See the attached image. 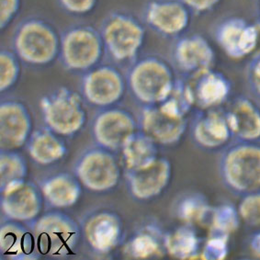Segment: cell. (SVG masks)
Masks as SVG:
<instances>
[{"label": "cell", "instance_id": "1", "mask_svg": "<svg viewBox=\"0 0 260 260\" xmlns=\"http://www.w3.org/2000/svg\"><path fill=\"white\" fill-rule=\"evenodd\" d=\"M62 34L42 17H29L15 29L12 50L22 63L31 68H46L59 59Z\"/></svg>", "mask_w": 260, "mask_h": 260}, {"label": "cell", "instance_id": "2", "mask_svg": "<svg viewBox=\"0 0 260 260\" xmlns=\"http://www.w3.org/2000/svg\"><path fill=\"white\" fill-rule=\"evenodd\" d=\"M42 256L64 258L77 254L81 224L62 210H49L30 224Z\"/></svg>", "mask_w": 260, "mask_h": 260}, {"label": "cell", "instance_id": "3", "mask_svg": "<svg viewBox=\"0 0 260 260\" xmlns=\"http://www.w3.org/2000/svg\"><path fill=\"white\" fill-rule=\"evenodd\" d=\"M44 125L63 138H73L86 126L87 112L82 95L68 87H59L40 100Z\"/></svg>", "mask_w": 260, "mask_h": 260}, {"label": "cell", "instance_id": "4", "mask_svg": "<svg viewBox=\"0 0 260 260\" xmlns=\"http://www.w3.org/2000/svg\"><path fill=\"white\" fill-rule=\"evenodd\" d=\"M105 51L116 64L134 61L144 45L145 29L130 12L117 10L107 16L101 29Z\"/></svg>", "mask_w": 260, "mask_h": 260}, {"label": "cell", "instance_id": "5", "mask_svg": "<svg viewBox=\"0 0 260 260\" xmlns=\"http://www.w3.org/2000/svg\"><path fill=\"white\" fill-rule=\"evenodd\" d=\"M126 79L132 96L144 107L164 102L176 85L169 64L154 56L142 58L133 63Z\"/></svg>", "mask_w": 260, "mask_h": 260}, {"label": "cell", "instance_id": "6", "mask_svg": "<svg viewBox=\"0 0 260 260\" xmlns=\"http://www.w3.org/2000/svg\"><path fill=\"white\" fill-rule=\"evenodd\" d=\"M105 53L102 34L92 25H74L62 34L59 60L68 72L87 73L101 63Z\"/></svg>", "mask_w": 260, "mask_h": 260}, {"label": "cell", "instance_id": "7", "mask_svg": "<svg viewBox=\"0 0 260 260\" xmlns=\"http://www.w3.org/2000/svg\"><path fill=\"white\" fill-rule=\"evenodd\" d=\"M73 173L83 188L98 194L114 190L121 178V166L115 153L96 145L88 147L78 156Z\"/></svg>", "mask_w": 260, "mask_h": 260}, {"label": "cell", "instance_id": "8", "mask_svg": "<svg viewBox=\"0 0 260 260\" xmlns=\"http://www.w3.org/2000/svg\"><path fill=\"white\" fill-rule=\"evenodd\" d=\"M127 89L125 76L111 63H100L83 74L80 83V94L85 102L99 110L117 106Z\"/></svg>", "mask_w": 260, "mask_h": 260}, {"label": "cell", "instance_id": "9", "mask_svg": "<svg viewBox=\"0 0 260 260\" xmlns=\"http://www.w3.org/2000/svg\"><path fill=\"white\" fill-rule=\"evenodd\" d=\"M80 224L83 241L94 255H110L125 241L124 222L111 209L102 208L87 213Z\"/></svg>", "mask_w": 260, "mask_h": 260}, {"label": "cell", "instance_id": "10", "mask_svg": "<svg viewBox=\"0 0 260 260\" xmlns=\"http://www.w3.org/2000/svg\"><path fill=\"white\" fill-rule=\"evenodd\" d=\"M186 113L169 100L144 107L138 123L140 130L149 135L159 145L177 144L187 127Z\"/></svg>", "mask_w": 260, "mask_h": 260}, {"label": "cell", "instance_id": "11", "mask_svg": "<svg viewBox=\"0 0 260 260\" xmlns=\"http://www.w3.org/2000/svg\"><path fill=\"white\" fill-rule=\"evenodd\" d=\"M139 129L133 112L121 107L100 110L91 122V135L95 145L114 153L121 151L131 135Z\"/></svg>", "mask_w": 260, "mask_h": 260}, {"label": "cell", "instance_id": "12", "mask_svg": "<svg viewBox=\"0 0 260 260\" xmlns=\"http://www.w3.org/2000/svg\"><path fill=\"white\" fill-rule=\"evenodd\" d=\"M0 207L2 220L23 222L30 226L42 215L45 204L40 186L26 178L0 191Z\"/></svg>", "mask_w": 260, "mask_h": 260}, {"label": "cell", "instance_id": "13", "mask_svg": "<svg viewBox=\"0 0 260 260\" xmlns=\"http://www.w3.org/2000/svg\"><path fill=\"white\" fill-rule=\"evenodd\" d=\"M34 132V118L29 107L18 99L0 103V149L19 150L26 145Z\"/></svg>", "mask_w": 260, "mask_h": 260}, {"label": "cell", "instance_id": "14", "mask_svg": "<svg viewBox=\"0 0 260 260\" xmlns=\"http://www.w3.org/2000/svg\"><path fill=\"white\" fill-rule=\"evenodd\" d=\"M171 178V164L158 157L153 164L138 170H126L128 192L136 202L145 203L158 197L168 187Z\"/></svg>", "mask_w": 260, "mask_h": 260}, {"label": "cell", "instance_id": "15", "mask_svg": "<svg viewBox=\"0 0 260 260\" xmlns=\"http://www.w3.org/2000/svg\"><path fill=\"white\" fill-rule=\"evenodd\" d=\"M224 177L239 190L260 188V149L249 146L232 151L224 162Z\"/></svg>", "mask_w": 260, "mask_h": 260}, {"label": "cell", "instance_id": "16", "mask_svg": "<svg viewBox=\"0 0 260 260\" xmlns=\"http://www.w3.org/2000/svg\"><path fill=\"white\" fill-rule=\"evenodd\" d=\"M0 253L11 260L42 258L32 229L23 222L2 220L0 225Z\"/></svg>", "mask_w": 260, "mask_h": 260}, {"label": "cell", "instance_id": "17", "mask_svg": "<svg viewBox=\"0 0 260 260\" xmlns=\"http://www.w3.org/2000/svg\"><path fill=\"white\" fill-rule=\"evenodd\" d=\"M45 207L64 210L75 206L82 196L83 186L74 173L61 171L52 174L39 183Z\"/></svg>", "mask_w": 260, "mask_h": 260}, {"label": "cell", "instance_id": "18", "mask_svg": "<svg viewBox=\"0 0 260 260\" xmlns=\"http://www.w3.org/2000/svg\"><path fill=\"white\" fill-rule=\"evenodd\" d=\"M122 246L125 257L135 259L157 257L167 251L166 236L154 222H145L137 227Z\"/></svg>", "mask_w": 260, "mask_h": 260}, {"label": "cell", "instance_id": "19", "mask_svg": "<svg viewBox=\"0 0 260 260\" xmlns=\"http://www.w3.org/2000/svg\"><path fill=\"white\" fill-rule=\"evenodd\" d=\"M63 137L44 125L35 129L26 144V150L35 164L49 167L62 161L68 153Z\"/></svg>", "mask_w": 260, "mask_h": 260}, {"label": "cell", "instance_id": "20", "mask_svg": "<svg viewBox=\"0 0 260 260\" xmlns=\"http://www.w3.org/2000/svg\"><path fill=\"white\" fill-rule=\"evenodd\" d=\"M145 19L156 30L174 35L186 29L189 16L185 6L173 0H165L150 3L146 9Z\"/></svg>", "mask_w": 260, "mask_h": 260}, {"label": "cell", "instance_id": "21", "mask_svg": "<svg viewBox=\"0 0 260 260\" xmlns=\"http://www.w3.org/2000/svg\"><path fill=\"white\" fill-rule=\"evenodd\" d=\"M157 143L138 130L131 135L121 150L126 170H138L153 164L157 157Z\"/></svg>", "mask_w": 260, "mask_h": 260}, {"label": "cell", "instance_id": "22", "mask_svg": "<svg viewBox=\"0 0 260 260\" xmlns=\"http://www.w3.org/2000/svg\"><path fill=\"white\" fill-rule=\"evenodd\" d=\"M175 59L181 70L197 74L206 70L212 60V52L200 37L184 39L176 47Z\"/></svg>", "mask_w": 260, "mask_h": 260}, {"label": "cell", "instance_id": "23", "mask_svg": "<svg viewBox=\"0 0 260 260\" xmlns=\"http://www.w3.org/2000/svg\"><path fill=\"white\" fill-rule=\"evenodd\" d=\"M188 86L193 104L203 108L220 102L225 93L222 80L207 70L195 74L192 82Z\"/></svg>", "mask_w": 260, "mask_h": 260}, {"label": "cell", "instance_id": "24", "mask_svg": "<svg viewBox=\"0 0 260 260\" xmlns=\"http://www.w3.org/2000/svg\"><path fill=\"white\" fill-rule=\"evenodd\" d=\"M191 134L195 143L205 149L218 147L227 137L226 127L214 114L203 116L194 121Z\"/></svg>", "mask_w": 260, "mask_h": 260}, {"label": "cell", "instance_id": "25", "mask_svg": "<svg viewBox=\"0 0 260 260\" xmlns=\"http://www.w3.org/2000/svg\"><path fill=\"white\" fill-rule=\"evenodd\" d=\"M29 166L23 154L17 150L0 149V191L10 184L24 180Z\"/></svg>", "mask_w": 260, "mask_h": 260}, {"label": "cell", "instance_id": "26", "mask_svg": "<svg viewBox=\"0 0 260 260\" xmlns=\"http://www.w3.org/2000/svg\"><path fill=\"white\" fill-rule=\"evenodd\" d=\"M166 249L178 258H189L197 254L199 239L192 228L178 227L166 236Z\"/></svg>", "mask_w": 260, "mask_h": 260}, {"label": "cell", "instance_id": "27", "mask_svg": "<svg viewBox=\"0 0 260 260\" xmlns=\"http://www.w3.org/2000/svg\"><path fill=\"white\" fill-rule=\"evenodd\" d=\"M22 62L13 50L1 49L0 52V91H10L18 84L22 72Z\"/></svg>", "mask_w": 260, "mask_h": 260}, {"label": "cell", "instance_id": "28", "mask_svg": "<svg viewBox=\"0 0 260 260\" xmlns=\"http://www.w3.org/2000/svg\"><path fill=\"white\" fill-rule=\"evenodd\" d=\"M232 129L246 138H254L260 135V118L247 105L236 108L230 118Z\"/></svg>", "mask_w": 260, "mask_h": 260}, {"label": "cell", "instance_id": "29", "mask_svg": "<svg viewBox=\"0 0 260 260\" xmlns=\"http://www.w3.org/2000/svg\"><path fill=\"white\" fill-rule=\"evenodd\" d=\"M205 211V201L198 193H190L180 198L175 206L177 216L188 223L200 222L204 216Z\"/></svg>", "mask_w": 260, "mask_h": 260}, {"label": "cell", "instance_id": "30", "mask_svg": "<svg viewBox=\"0 0 260 260\" xmlns=\"http://www.w3.org/2000/svg\"><path fill=\"white\" fill-rule=\"evenodd\" d=\"M58 4L68 14L86 16L96 10L100 0H57Z\"/></svg>", "mask_w": 260, "mask_h": 260}, {"label": "cell", "instance_id": "31", "mask_svg": "<svg viewBox=\"0 0 260 260\" xmlns=\"http://www.w3.org/2000/svg\"><path fill=\"white\" fill-rule=\"evenodd\" d=\"M23 0H0V29L5 30L19 14Z\"/></svg>", "mask_w": 260, "mask_h": 260}, {"label": "cell", "instance_id": "32", "mask_svg": "<svg viewBox=\"0 0 260 260\" xmlns=\"http://www.w3.org/2000/svg\"><path fill=\"white\" fill-rule=\"evenodd\" d=\"M250 203L252 206L255 208L247 207L246 205L243 206V215L248 222L253 223H260V196L252 198L250 200L246 201Z\"/></svg>", "mask_w": 260, "mask_h": 260}, {"label": "cell", "instance_id": "33", "mask_svg": "<svg viewBox=\"0 0 260 260\" xmlns=\"http://www.w3.org/2000/svg\"><path fill=\"white\" fill-rule=\"evenodd\" d=\"M214 1L215 0H183L186 5L197 10H206L214 3Z\"/></svg>", "mask_w": 260, "mask_h": 260}]
</instances>
